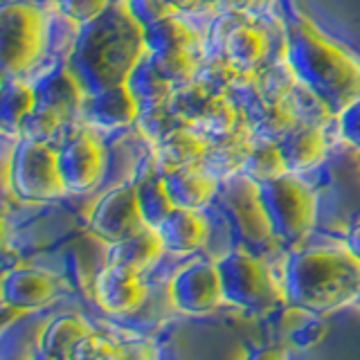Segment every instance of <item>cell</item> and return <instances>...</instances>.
<instances>
[{"label": "cell", "instance_id": "cell-1", "mask_svg": "<svg viewBox=\"0 0 360 360\" xmlns=\"http://www.w3.org/2000/svg\"><path fill=\"white\" fill-rule=\"evenodd\" d=\"M146 50L144 25L135 20L127 0H112L99 18L82 25L65 63L93 95L127 84Z\"/></svg>", "mask_w": 360, "mask_h": 360}, {"label": "cell", "instance_id": "cell-2", "mask_svg": "<svg viewBox=\"0 0 360 360\" xmlns=\"http://www.w3.org/2000/svg\"><path fill=\"white\" fill-rule=\"evenodd\" d=\"M286 54L300 79L331 112H340L360 97V63L333 45L307 20L286 30Z\"/></svg>", "mask_w": 360, "mask_h": 360}, {"label": "cell", "instance_id": "cell-3", "mask_svg": "<svg viewBox=\"0 0 360 360\" xmlns=\"http://www.w3.org/2000/svg\"><path fill=\"white\" fill-rule=\"evenodd\" d=\"M284 290L290 307L326 313L354 302L360 290V262L349 250H297L286 262Z\"/></svg>", "mask_w": 360, "mask_h": 360}, {"label": "cell", "instance_id": "cell-4", "mask_svg": "<svg viewBox=\"0 0 360 360\" xmlns=\"http://www.w3.org/2000/svg\"><path fill=\"white\" fill-rule=\"evenodd\" d=\"M221 279L225 302L248 311H275L286 302V290L279 286L264 259L252 255L248 248H236L221 262Z\"/></svg>", "mask_w": 360, "mask_h": 360}, {"label": "cell", "instance_id": "cell-5", "mask_svg": "<svg viewBox=\"0 0 360 360\" xmlns=\"http://www.w3.org/2000/svg\"><path fill=\"white\" fill-rule=\"evenodd\" d=\"M277 241L297 245L309 236L318 219V196L297 174H284L259 185Z\"/></svg>", "mask_w": 360, "mask_h": 360}, {"label": "cell", "instance_id": "cell-6", "mask_svg": "<svg viewBox=\"0 0 360 360\" xmlns=\"http://www.w3.org/2000/svg\"><path fill=\"white\" fill-rule=\"evenodd\" d=\"M48 43V27L41 11L9 0L0 9V61L7 77H20L39 61Z\"/></svg>", "mask_w": 360, "mask_h": 360}, {"label": "cell", "instance_id": "cell-7", "mask_svg": "<svg viewBox=\"0 0 360 360\" xmlns=\"http://www.w3.org/2000/svg\"><path fill=\"white\" fill-rule=\"evenodd\" d=\"M221 205L225 210L232 225V232L248 250H266L277 236L273 223L266 212L262 187L250 176L236 172L221 180L219 187Z\"/></svg>", "mask_w": 360, "mask_h": 360}, {"label": "cell", "instance_id": "cell-8", "mask_svg": "<svg viewBox=\"0 0 360 360\" xmlns=\"http://www.w3.org/2000/svg\"><path fill=\"white\" fill-rule=\"evenodd\" d=\"M9 183L18 198L30 202L52 200L68 194L59 169V151L45 140L18 138L9 162Z\"/></svg>", "mask_w": 360, "mask_h": 360}, {"label": "cell", "instance_id": "cell-9", "mask_svg": "<svg viewBox=\"0 0 360 360\" xmlns=\"http://www.w3.org/2000/svg\"><path fill=\"white\" fill-rule=\"evenodd\" d=\"M144 225L149 223L140 207L138 185H124L106 191L88 217V230L108 245L129 239Z\"/></svg>", "mask_w": 360, "mask_h": 360}, {"label": "cell", "instance_id": "cell-10", "mask_svg": "<svg viewBox=\"0 0 360 360\" xmlns=\"http://www.w3.org/2000/svg\"><path fill=\"white\" fill-rule=\"evenodd\" d=\"M172 300L189 315H207L225 302L219 264H191L174 277Z\"/></svg>", "mask_w": 360, "mask_h": 360}, {"label": "cell", "instance_id": "cell-11", "mask_svg": "<svg viewBox=\"0 0 360 360\" xmlns=\"http://www.w3.org/2000/svg\"><path fill=\"white\" fill-rule=\"evenodd\" d=\"M59 169L68 191H88L104 174V149L88 131H79L59 149Z\"/></svg>", "mask_w": 360, "mask_h": 360}, {"label": "cell", "instance_id": "cell-12", "mask_svg": "<svg viewBox=\"0 0 360 360\" xmlns=\"http://www.w3.org/2000/svg\"><path fill=\"white\" fill-rule=\"evenodd\" d=\"M61 292V281L41 268H14L3 277V304L14 311H37Z\"/></svg>", "mask_w": 360, "mask_h": 360}, {"label": "cell", "instance_id": "cell-13", "mask_svg": "<svg viewBox=\"0 0 360 360\" xmlns=\"http://www.w3.org/2000/svg\"><path fill=\"white\" fill-rule=\"evenodd\" d=\"M95 297L108 313H133L146 300V284L135 270L108 264L95 279Z\"/></svg>", "mask_w": 360, "mask_h": 360}, {"label": "cell", "instance_id": "cell-14", "mask_svg": "<svg viewBox=\"0 0 360 360\" xmlns=\"http://www.w3.org/2000/svg\"><path fill=\"white\" fill-rule=\"evenodd\" d=\"M84 112L90 124H95L99 129H110V131L131 127V124L138 122L142 115L140 104L135 101L131 88L127 84L88 95L84 104Z\"/></svg>", "mask_w": 360, "mask_h": 360}, {"label": "cell", "instance_id": "cell-15", "mask_svg": "<svg viewBox=\"0 0 360 360\" xmlns=\"http://www.w3.org/2000/svg\"><path fill=\"white\" fill-rule=\"evenodd\" d=\"M165 183L169 189L176 207H187V210H202L212 198H217L221 180L212 176L202 165L194 167H180L174 172H167Z\"/></svg>", "mask_w": 360, "mask_h": 360}, {"label": "cell", "instance_id": "cell-16", "mask_svg": "<svg viewBox=\"0 0 360 360\" xmlns=\"http://www.w3.org/2000/svg\"><path fill=\"white\" fill-rule=\"evenodd\" d=\"M158 144V172L167 174L180 167H194L202 165L207 153L210 140L189 127V124H180V127L172 129L167 135H162Z\"/></svg>", "mask_w": 360, "mask_h": 360}, {"label": "cell", "instance_id": "cell-17", "mask_svg": "<svg viewBox=\"0 0 360 360\" xmlns=\"http://www.w3.org/2000/svg\"><path fill=\"white\" fill-rule=\"evenodd\" d=\"M34 88H37L39 104H48L59 112H63L65 117L84 110L86 97H88V90L79 82V77L70 70L68 63L56 65L54 70L43 75L39 82L34 84Z\"/></svg>", "mask_w": 360, "mask_h": 360}, {"label": "cell", "instance_id": "cell-18", "mask_svg": "<svg viewBox=\"0 0 360 360\" xmlns=\"http://www.w3.org/2000/svg\"><path fill=\"white\" fill-rule=\"evenodd\" d=\"M255 135L250 124L241 122V127L232 131L230 135H225L221 140H214L207 146L205 160H202V169H207L212 176H217L219 180L228 178L236 172H241L248 155H250L255 146Z\"/></svg>", "mask_w": 360, "mask_h": 360}, {"label": "cell", "instance_id": "cell-19", "mask_svg": "<svg viewBox=\"0 0 360 360\" xmlns=\"http://www.w3.org/2000/svg\"><path fill=\"white\" fill-rule=\"evenodd\" d=\"M160 234L165 248L178 255L196 252L198 248L205 245L210 236V225L200 210L176 207L169 217L160 223Z\"/></svg>", "mask_w": 360, "mask_h": 360}, {"label": "cell", "instance_id": "cell-20", "mask_svg": "<svg viewBox=\"0 0 360 360\" xmlns=\"http://www.w3.org/2000/svg\"><path fill=\"white\" fill-rule=\"evenodd\" d=\"M270 50H273L270 37L250 22H236L223 39V54L243 70L262 68L270 59Z\"/></svg>", "mask_w": 360, "mask_h": 360}, {"label": "cell", "instance_id": "cell-21", "mask_svg": "<svg viewBox=\"0 0 360 360\" xmlns=\"http://www.w3.org/2000/svg\"><path fill=\"white\" fill-rule=\"evenodd\" d=\"M288 172L300 174L318 167L326 158V135L318 124H297L284 140L279 142Z\"/></svg>", "mask_w": 360, "mask_h": 360}, {"label": "cell", "instance_id": "cell-22", "mask_svg": "<svg viewBox=\"0 0 360 360\" xmlns=\"http://www.w3.org/2000/svg\"><path fill=\"white\" fill-rule=\"evenodd\" d=\"M162 250H167V248L160 230L153 228V225H144L140 232H135L129 239L110 245L108 264L131 268L142 275L144 270H149L160 259Z\"/></svg>", "mask_w": 360, "mask_h": 360}, {"label": "cell", "instance_id": "cell-23", "mask_svg": "<svg viewBox=\"0 0 360 360\" xmlns=\"http://www.w3.org/2000/svg\"><path fill=\"white\" fill-rule=\"evenodd\" d=\"M88 333H93L90 324L79 315H61L45 324L39 338L41 358H72L77 345Z\"/></svg>", "mask_w": 360, "mask_h": 360}, {"label": "cell", "instance_id": "cell-24", "mask_svg": "<svg viewBox=\"0 0 360 360\" xmlns=\"http://www.w3.org/2000/svg\"><path fill=\"white\" fill-rule=\"evenodd\" d=\"M127 86L131 88V93H133L135 101L140 104L142 112H149L153 108L165 106L174 93V84L167 82V79L158 72V68L151 61L149 50H146V54L138 61V65L133 68Z\"/></svg>", "mask_w": 360, "mask_h": 360}, {"label": "cell", "instance_id": "cell-25", "mask_svg": "<svg viewBox=\"0 0 360 360\" xmlns=\"http://www.w3.org/2000/svg\"><path fill=\"white\" fill-rule=\"evenodd\" d=\"M302 82L300 75L292 68L288 54L270 56V59L255 70V88L259 95V104L268 101H284Z\"/></svg>", "mask_w": 360, "mask_h": 360}, {"label": "cell", "instance_id": "cell-26", "mask_svg": "<svg viewBox=\"0 0 360 360\" xmlns=\"http://www.w3.org/2000/svg\"><path fill=\"white\" fill-rule=\"evenodd\" d=\"M189 127H194L210 142L221 140L241 127L239 108L228 97V93H212L210 99L205 101V106L200 108L196 120Z\"/></svg>", "mask_w": 360, "mask_h": 360}, {"label": "cell", "instance_id": "cell-27", "mask_svg": "<svg viewBox=\"0 0 360 360\" xmlns=\"http://www.w3.org/2000/svg\"><path fill=\"white\" fill-rule=\"evenodd\" d=\"M300 124L297 112L292 110L288 99L284 101H268L259 104L255 110V117L250 122V129L257 142H273L279 144L286 135Z\"/></svg>", "mask_w": 360, "mask_h": 360}, {"label": "cell", "instance_id": "cell-28", "mask_svg": "<svg viewBox=\"0 0 360 360\" xmlns=\"http://www.w3.org/2000/svg\"><path fill=\"white\" fill-rule=\"evenodd\" d=\"M39 106L37 88L22 82L20 77L5 75V90H3V129L5 133L20 135L22 122L30 117V112Z\"/></svg>", "mask_w": 360, "mask_h": 360}, {"label": "cell", "instance_id": "cell-29", "mask_svg": "<svg viewBox=\"0 0 360 360\" xmlns=\"http://www.w3.org/2000/svg\"><path fill=\"white\" fill-rule=\"evenodd\" d=\"M138 196H140V207L144 219L153 228H160V223L176 210L172 196H169L165 176L160 172H153L140 180Z\"/></svg>", "mask_w": 360, "mask_h": 360}, {"label": "cell", "instance_id": "cell-30", "mask_svg": "<svg viewBox=\"0 0 360 360\" xmlns=\"http://www.w3.org/2000/svg\"><path fill=\"white\" fill-rule=\"evenodd\" d=\"M149 52L158 72L174 86L187 84L198 77L200 61L194 48H172V50H158V52L149 50Z\"/></svg>", "mask_w": 360, "mask_h": 360}, {"label": "cell", "instance_id": "cell-31", "mask_svg": "<svg viewBox=\"0 0 360 360\" xmlns=\"http://www.w3.org/2000/svg\"><path fill=\"white\" fill-rule=\"evenodd\" d=\"M144 37H146V48L153 52L172 50V48H194L196 43L194 32L180 18V14L165 16L162 20L144 27Z\"/></svg>", "mask_w": 360, "mask_h": 360}, {"label": "cell", "instance_id": "cell-32", "mask_svg": "<svg viewBox=\"0 0 360 360\" xmlns=\"http://www.w3.org/2000/svg\"><path fill=\"white\" fill-rule=\"evenodd\" d=\"M241 174L250 176L257 185H264L268 180H275L279 176L288 174V167L284 162V155L279 151V144L273 142H255L250 155L241 169Z\"/></svg>", "mask_w": 360, "mask_h": 360}, {"label": "cell", "instance_id": "cell-33", "mask_svg": "<svg viewBox=\"0 0 360 360\" xmlns=\"http://www.w3.org/2000/svg\"><path fill=\"white\" fill-rule=\"evenodd\" d=\"M212 93L214 90L196 77L187 84L174 86V93L169 97L167 106L172 108V112L183 124H191L200 112V108L205 106V101L210 99Z\"/></svg>", "mask_w": 360, "mask_h": 360}, {"label": "cell", "instance_id": "cell-34", "mask_svg": "<svg viewBox=\"0 0 360 360\" xmlns=\"http://www.w3.org/2000/svg\"><path fill=\"white\" fill-rule=\"evenodd\" d=\"M245 72L248 70H243L232 59L221 54V56H212L207 63H200L198 79L205 82L214 93H230V90H234L241 84Z\"/></svg>", "mask_w": 360, "mask_h": 360}, {"label": "cell", "instance_id": "cell-35", "mask_svg": "<svg viewBox=\"0 0 360 360\" xmlns=\"http://www.w3.org/2000/svg\"><path fill=\"white\" fill-rule=\"evenodd\" d=\"M65 122V115L56 108L48 104H39L30 112V117L22 122L20 135L18 138H27V140H45L50 142V138L61 129V124Z\"/></svg>", "mask_w": 360, "mask_h": 360}, {"label": "cell", "instance_id": "cell-36", "mask_svg": "<svg viewBox=\"0 0 360 360\" xmlns=\"http://www.w3.org/2000/svg\"><path fill=\"white\" fill-rule=\"evenodd\" d=\"M112 5V0H56V7L63 16L72 18L79 25L99 18Z\"/></svg>", "mask_w": 360, "mask_h": 360}, {"label": "cell", "instance_id": "cell-37", "mask_svg": "<svg viewBox=\"0 0 360 360\" xmlns=\"http://www.w3.org/2000/svg\"><path fill=\"white\" fill-rule=\"evenodd\" d=\"M72 358H79V360H112V358H122V352L112 340H108V338L93 331L77 345Z\"/></svg>", "mask_w": 360, "mask_h": 360}, {"label": "cell", "instance_id": "cell-38", "mask_svg": "<svg viewBox=\"0 0 360 360\" xmlns=\"http://www.w3.org/2000/svg\"><path fill=\"white\" fill-rule=\"evenodd\" d=\"M127 5L131 9V14L140 25L149 27L153 22L162 20L165 16L180 14V11L169 3V0H127Z\"/></svg>", "mask_w": 360, "mask_h": 360}, {"label": "cell", "instance_id": "cell-39", "mask_svg": "<svg viewBox=\"0 0 360 360\" xmlns=\"http://www.w3.org/2000/svg\"><path fill=\"white\" fill-rule=\"evenodd\" d=\"M338 117H340L342 138L352 146H356V149H360V97L338 112Z\"/></svg>", "mask_w": 360, "mask_h": 360}, {"label": "cell", "instance_id": "cell-40", "mask_svg": "<svg viewBox=\"0 0 360 360\" xmlns=\"http://www.w3.org/2000/svg\"><path fill=\"white\" fill-rule=\"evenodd\" d=\"M318 326V322H311V324H307L304 322V326H300V329L292 333V340H295V345L297 347H311V345H318L320 342V338H322V329H318L313 333V329Z\"/></svg>", "mask_w": 360, "mask_h": 360}, {"label": "cell", "instance_id": "cell-41", "mask_svg": "<svg viewBox=\"0 0 360 360\" xmlns=\"http://www.w3.org/2000/svg\"><path fill=\"white\" fill-rule=\"evenodd\" d=\"M225 11H252L255 0H214Z\"/></svg>", "mask_w": 360, "mask_h": 360}, {"label": "cell", "instance_id": "cell-42", "mask_svg": "<svg viewBox=\"0 0 360 360\" xmlns=\"http://www.w3.org/2000/svg\"><path fill=\"white\" fill-rule=\"evenodd\" d=\"M345 243H347V250L352 252L358 259V262H360V223H356L354 228L347 232Z\"/></svg>", "mask_w": 360, "mask_h": 360}, {"label": "cell", "instance_id": "cell-43", "mask_svg": "<svg viewBox=\"0 0 360 360\" xmlns=\"http://www.w3.org/2000/svg\"><path fill=\"white\" fill-rule=\"evenodd\" d=\"M169 3H172L178 11H189V9H194L200 0H169Z\"/></svg>", "mask_w": 360, "mask_h": 360}, {"label": "cell", "instance_id": "cell-44", "mask_svg": "<svg viewBox=\"0 0 360 360\" xmlns=\"http://www.w3.org/2000/svg\"><path fill=\"white\" fill-rule=\"evenodd\" d=\"M275 0H255V9L252 11H262V9H266L268 5H273Z\"/></svg>", "mask_w": 360, "mask_h": 360}, {"label": "cell", "instance_id": "cell-45", "mask_svg": "<svg viewBox=\"0 0 360 360\" xmlns=\"http://www.w3.org/2000/svg\"><path fill=\"white\" fill-rule=\"evenodd\" d=\"M354 304H356V307L360 309V290L356 292V297H354Z\"/></svg>", "mask_w": 360, "mask_h": 360}]
</instances>
